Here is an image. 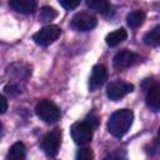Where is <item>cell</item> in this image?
<instances>
[{"mask_svg":"<svg viewBox=\"0 0 160 160\" xmlns=\"http://www.w3.org/2000/svg\"><path fill=\"white\" fill-rule=\"evenodd\" d=\"M134 120V112L130 109H120L111 114L108 121V130L115 138L124 136Z\"/></svg>","mask_w":160,"mask_h":160,"instance_id":"cell-1","label":"cell"},{"mask_svg":"<svg viewBox=\"0 0 160 160\" xmlns=\"http://www.w3.org/2000/svg\"><path fill=\"white\" fill-rule=\"evenodd\" d=\"M35 112L36 115L40 118V120H42L44 122L48 124H52L56 122L60 119V109L50 100L44 99L40 100L36 106H35Z\"/></svg>","mask_w":160,"mask_h":160,"instance_id":"cell-2","label":"cell"},{"mask_svg":"<svg viewBox=\"0 0 160 160\" xmlns=\"http://www.w3.org/2000/svg\"><path fill=\"white\" fill-rule=\"evenodd\" d=\"M70 134L75 144L86 145L92 139V128L86 121H79L71 125Z\"/></svg>","mask_w":160,"mask_h":160,"instance_id":"cell-3","label":"cell"},{"mask_svg":"<svg viewBox=\"0 0 160 160\" xmlns=\"http://www.w3.org/2000/svg\"><path fill=\"white\" fill-rule=\"evenodd\" d=\"M60 144H61V131H60V129H54V130L49 131L42 138V140H41V149L44 150V152L48 156L54 158L59 152Z\"/></svg>","mask_w":160,"mask_h":160,"instance_id":"cell-4","label":"cell"},{"mask_svg":"<svg viewBox=\"0 0 160 160\" xmlns=\"http://www.w3.org/2000/svg\"><path fill=\"white\" fill-rule=\"evenodd\" d=\"M61 35V29L58 25H46L41 28L36 34H34L32 39L38 45L48 46L52 44Z\"/></svg>","mask_w":160,"mask_h":160,"instance_id":"cell-5","label":"cell"},{"mask_svg":"<svg viewBox=\"0 0 160 160\" xmlns=\"http://www.w3.org/2000/svg\"><path fill=\"white\" fill-rule=\"evenodd\" d=\"M132 90H134L132 84H130L128 81H122V80H115L108 85L106 96L112 101H118V100L122 99L125 95L130 94Z\"/></svg>","mask_w":160,"mask_h":160,"instance_id":"cell-6","label":"cell"},{"mask_svg":"<svg viewBox=\"0 0 160 160\" xmlns=\"http://www.w3.org/2000/svg\"><path fill=\"white\" fill-rule=\"evenodd\" d=\"M98 24V20L94 15L89 12H78L71 19V28L78 31H89L94 29Z\"/></svg>","mask_w":160,"mask_h":160,"instance_id":"cell-7","label":"cell"},{"mask_svg":"<svg viewBox=\"0 0 160 160\" xmlns=\"http://www.w3.org/2000/svg\"><path fill=\"white\" fill-rule=\"evenodd\" d=\"M138 59H139V56L135 52H132L128 49H124V50H120L119 52H116V55L112 59V65L116 70H124V69H128L131 65H134L138 61Z\"/></svg>","mask_w":160,"mask_h":160,"instance_id":"cell-8","label":"cell"},{"mask_svg":"<svg viewBox=\"0 0 160 160\" xmlns=\"http://www.w3.org/2000/svg\"><path fill=\"white\" fill-rule=\"evenodd\" d=\"M108 79V70L104 65H95L91 70V75L89 79V89L90 91H95L99 89Z\"/></svg>","mask_w":160,"mask_h":160,"instance_id":"cell-9","label":"cell"},{"mask_svg":"<svg viewBox=\"0 0 160 160\" xmlns=\"http://www.w3.org/2000/svg\"><path fill=\"white\" fill-rule=\"evenodd\" d=\"M146 105L152 111H159L160 109V85L154 82L149 86L146 94Z\"/></svg>","mask_w":160,"mask_h":160,"instance_id":"cell-10","label":"cell"},{"mask_svg":"<svg viewBox=\"0 0 160 160\" xmlns=\"http://www.w3.org/2000/svg\"><path fill=\"white\" fill-rule=\"evenodd\" d=\"M10 6L20 12V14H32L36 10V1L35 0H9Z\"/></svg>","mask_w":160,"mask_h":160,"instance_id":"cell-11","label":"cell"},{"mask_svg":"<svg viewBox=\"0 0 160 160\" xmlns=\"http://www.w3.org/2000/svg\"><path fill=\"white\" fill-rule=\"evenodd\" d=\"M126 38H128L126 30L122 29V28H120V29H116V30L109 32V34L106 35V38H105V41H106V44H108L109 46L114 48V46L119 45L120 42H122L124 40H126Z\"/></svg>","mask_w":160,"mask_h":160,"instance_id":"cell-12","label":"cell"},{"mask_svg":"<svg viewBox=\"0 0 160 160\" xmlns=\"http://www.w3.org/2000/svg\"><path fill=\"white\" fill-rule=\"evenodd\" d=\"M25 145L20 141L15 142L11 145V148L9 149V152L6 155L8 159H11V160H21V159H25Z\"/></svg>","mask_w":160,"mask_h":160,"instance_id":"cell-13","label":"cell"},{"mask_svg":"<svg viewBox=\"0 0 160 160\" xmlns=\"http://www.w3.org/2000/svg\"><path fill=\"white\" fill-rule=\"evenodd\" d=\"M144 20H145V14L140 10L131 11L126 16V22L130 28H139L140 25H142Z\"/></svg>","mask_w":160,"mask_h":160,"instance_id":"cell-14","label":"cell"},{"mask_svg":"<svg viewBox=\"0 0 160 160\" xmlns=\"http://www.w3.org/2000/svg\"><path fill=\"white\" fill-rule=\"evenodd\" d=\"M144 42L146 45L158 46L160 44V26H155L152 30L144 35Z\"/></svg>","mask_w":160,"mask_h":160,"instance_id":"cell-15","label":"cell"},{"mask_svg":"<svg viewBox=\"0 0 160 160\" xmlns=\"http://www.w3.org/2000/svg\"><path fill=\"white\" fill-rule=\"evenodd\" d=\"M86 5L91 10H95L100 14H105L110 8L108 0H86Z\"/></svg>","mask_w":160,"mask_h":160,"instance_id":"cell-16","label":"cell"},{"mask_svg":"<svg viewBox=\"0 0 160 160\" xmlns=\"http://www.w3.org/2000/svg\"><path fill=\"white\" fill-rule=\"evenodd\" d=\"M56 16H58V12H56L55 9H52V8H50V6H42L41 10H40L39 19H40V21H42V22H49V21L54 20Z\"/></svg>","mask_w":160,"mask_h":160,"instance_id":"cell-17","label":"cell"},{"mask_svg":"<svg viewBox=\"0 0 160 160\" xmlns=\"http://www.w3.org/2000/svg\"><path fill=\"white\" fill-rule=\"evenodd\" d=\"M94 158V154L90 148H80L76 152V159L78 160H90Z\"/></svg>","mask_w":160,"mask_h":160,"instance_id":"cell-18","label":"cell"},{"mask_svg":"<svg viewBox=\"0 0 160 160\" xmlns=\"http://www.w3.org/2000/svg\"><path fill=\"white\" fill-rule=\"evenodd\" d=\"M80 1L81 0H59L60 5L64 9H66V10H72V9L78 8L79 4H80Z\"/></svg>","mask_w":160,"mask_h":160,"instance_id":"cell-19","label":"cell"},{"mask_svg":"<svg viewBox=\"0 0 160 160\" xmlns=\"http://www.w3.org/2000/svg\"><path fill=\"white\" fill-rule=\"evenodd\" d=\"M4 90H5V92H6V94H9V95H16V94H19V92H20V89H19L18 86H15L14 84L6 85Z\"/></svg>","mask_w":160,"mask_h":160,"instance_id":"cell-20","label":"cell"},{"mask_svg":"<svg viewBox=\"0 0 160 160\" xmlns=\"http://www.w3.org/2000/svg\"><path fill=\"white\" fill-rule=\"evenodd\" d=\"M85 121H86V122H88L92 129H94V128H96V126H98V122H99V121H98V118H96L94 114L89 115V116L85 119Z\"/></svg>","mask_w":160,"mask_h":160,"instance_id":"cell-21","label":"cell"},{"mask_svg":"<svg viewBox=\"0 0 160 160\" xmlns=\"http://www.w3.org/2000/svg\"><path fill=\"white\" fill-rule=\"evenodd\" d=\"M6 110H8V100L2 95H0V114H4Z\"/></svg>","mask_w":160,"mask_h":160,"instance_id":"cell-22","label":"cell"},{"mask_svg":"<svg viewBox=\"0 0 160 160\" xmlns=\"http://www.w3.org/2000/svg\"><path fill=\"white\" fill-rule=\"evenodd\" d=\"M4 135V126H2V124L0 122V138Z\"/></svg>","mask_w":160,"mask_h":160,"instance_id":"cell-23","label":"cell"}]
</instances>
